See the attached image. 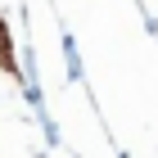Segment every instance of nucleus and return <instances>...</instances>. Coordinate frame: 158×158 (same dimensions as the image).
I'll list each match as a JSON object with an SVG mask.
<instances>
[{
	"label": "nucleus",
	"mask_w": 158,
	"mask_h": 158,
	"mask_svg": "<svg viewBox=\"0 0 158 158\" xmlns=\"http://www.w3.org/2000/svg\"><path fill=\"white\" fill-rule=\"evenodd\" d=\"M0 63H5V68H14V59H9V32H5V23H0Z\"/></svg>",
	"instance_id": "f257e3e1"
}]
</instances>
